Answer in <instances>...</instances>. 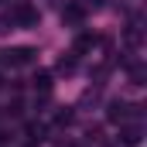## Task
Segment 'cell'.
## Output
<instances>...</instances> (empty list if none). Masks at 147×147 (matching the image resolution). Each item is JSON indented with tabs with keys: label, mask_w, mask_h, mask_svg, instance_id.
Returning <instances> with one entry per match:
<instances>
[{
	"label": "cell",
	"mask_w": 147,
	"mask_h": 147,
	"mask_svg": "<svg viewBox=\"0 0 147 147\" xmlns=\"http://www.w3.org/2000/svg\"><path fill=\"white\" fill-rule=\"evenodd\" d=\"M28 140H31V144H41V140H45V127H41V123H28Z\"/></svg>",
	"instance_id": "30bf717a"
},
{
	"label": "cell",
	"mask_w": 147,
	"mask_h": 147,
	"mask_svg": "<svg viewBox=\"0 0 147 147\" xmlns=\"http://www.w3.org/2000/svg\"><path fill=\"white\" fill-rule=\"evenodd\" d=\"M31 82H34V89L41 92V96H48V92H51V72H34Z\"/></svg>",
	"instance_id": "ba28073f"
},
{
	"label": "cell",
	"mask_w": 147,
	"mask_h": 147,
	"mask_svg": "<svg viewBox=\"0 0 147 147\" xmlns=\"http://www.w3.org/2000/svg\"><path fill=\"white\" fill-rule=\"evenodd\" d=\"M72 120H75V113L69 110V106H65V110H58V113H55V123H58V127H69Z\"/></svg>",
	"instance_id": "8fae6325"
},
{
	"label": "cell",
	"mask_w": 147,
	"mask_h": 147,
	"mask_svg": "<svg viewBox=\"0 0 147 147\" xmlns=\"http://www.w3.org/2000/svg\"><path fill=\"white\" fill-rule=\"evenodd\" d=\"M75 69H79V55H72V51H69V55H62V58H58V65H55V72H62V75H72Z\"/></svg>",
	"instance_id": "52a82bcc"
},
{
	"label": "cell",
	"mask_w": 147,
	"mask_h": 147,
	"mask_svg": "<svg viewBox=\"0 0 147 147\" xmlns=\"http://www.w3.org/2000/svg\"><path fill=\"white\" fill-rule=\"evenodd\" d=\"M62 21H65L69 28H82V24H86V7H82L79 0H69V3L62 7Z\"/></svg>",
	"instance_id": "277c9868"
},
{
	"label": "cell",
	"mask_w": 147,
	"mask_h": 147,
	"mask_svg": "<svg viewBox=\"0 0 147 147\" xmlns=\"http://www.w3.org/2000/svg\"><path fill=\"white\" fill-rule=\"evenodd\" d=\"M130 82L134 86H144V65H130Z\"/></svg>",
	"instance_id": "7c38bea8"
},
{
	"label": "cell",
	"mask_w": 147,
	"mask_h": 147,
	"mask_svg": "<svg viewBox=\"0 0 147 147\" xmlns=\"http://www.w3.org/2000/svg\"><path fill=\"white\" fill-rule=\"evenodd\" d=\"M10 24H17V28H34L38 24V10L31 3H14V10H10Z\"/></svg>",
	"instance_id": "3957f363"
},
{
	"label": "cell",
	"mask_w": 147,
	"mask_h": 147,
	"mask_svg": "<svg viewBox=\"0 0 147 147\" xmlns=\"http://www.w3.org/2000/svg\"><path fill=\"white\" fill-rule=\"evenodd\" d=\"M140 34H144V31H140V21H134V24L127 28V45L137 48V45H140Z\"/></svg>",
	"instance_id": "9c48e42d"
},
{
	"label": "cell",
	"mask_w": 147,
	"mask_h": 147,
	"mask_svg": "<svg viewBox=\"0 0 147 147\" xmlns=\"http://www.w3.org/2000/svg\"><path fill=\"white\" fill-rule=\"evenodd\" d=\"M82 7H103V0H79Z\"/></svg>",
	"instance_id": "5bb4252c"
},
{
	"label": "cell",
	"mask_w": 147,
	"mask_h": 147,
	"mask_svg": "<svg viewBox=\"0 0 147 147\" xmlns=\"http://www.w3.org/2000/svg\"><path fill=\"white\" fill-rule=\"evenodd\" d=\"M0 82H3V79H0Z\"/></svg>",
	"instance_id": "9a60e30c"
},
{
	"label": "cell",
	"mask_w": 147,
	"mask_h": 147,
	"mask_svg": "<svg viewBox=\"0 0 147 147\" xmlns=\"http://www.w3.org/2000/svg\"><path fill=\"white\" fill-rule=\"evenodd\" d=\"M34 48H28V45H21V48H7V51H0V62H3V65H14V69H17V65H31V62H34Z\"/></svg>",
	"instance_id": "6da1fadb"
},
{
	"label": "cell",
	"mask_w": 147,
	"mask_h": 147,
	"mask_svg": "<svg viewBox=\"0 0 147 147\" xmlns=\"http://www.w3.org/2000/svg\"><path fill=\"white\" fill-rule=\"evenodd\" d=\"M140 113V106H134V103H123V99H113L110 110H106V120L110 123H127L130 116H137Z\"/></svg>",
	"instance_id": "7a4b0ae2"
},
{
	"label": "cell",
	"mask_w": 147,
	"mask_h": 147,
	"mask_svg": "<svg viewBox=\"0 0 147 147\" xmlns=\"http://www.w3.org/2000/svg\"><path fill=\"white\" fill-rule=\"evenodd\" d=\"M140 140H144L140 123H120V144H123V147H137Z\"/></svg>",
	"instance_id": "5b68a950"
},
{
	"label": "cell",
	"mask_w": 147,
	"mask_h": 147,
	"mask_svg": "<svg viewBox=\"0 0 147 147\" xmlns=\"http://www.w3.org/2000/svg\"><path fill=\"white\" fill-rule=\"evenodd\" d=\"M24 113V103L21 99H10V106H7V116H21Z\"/></svg>",
	"instance_id": "4fadbf2b"
},
{
	"label": "cell",
	"mask_w": 147,
	"mask_h": 147,
	"mask_svg": "<svg viewBox=\"0 0 147 147\" xmlns=\"http://www.w3.org/2000/svg\"><path fill=\"white\" fill-rule=\"evenodd\" d=\"M96 45H99V38H96V34H79V38H75L72 55H86V51H92Z\"/></svg>",
	"instance_id": "8992f818"
}]
</instances>
